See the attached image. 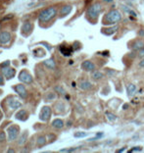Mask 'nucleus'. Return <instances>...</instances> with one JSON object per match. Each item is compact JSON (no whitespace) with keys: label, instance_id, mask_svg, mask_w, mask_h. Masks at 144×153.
Masks as SVG:
<instances>
[{"label":"nucleus","instance_id":"f257e3e1","mask_svg":"<svg viewBox=\"0 0 144 153\" xmlns=\"http://www.w3.org/2000/svg\"><path fill=\"white\" fill-rule=\"evenodd\" d=\"M122 19V14L118 10H111L105 15L103 18V24L104 25H114L120 22Z\"/></svg>","mask_w":144,"mask_h":153},{"label":"nucleus","instance_id":"f03ea898","mask_svg":"<svg viewBox=\"0 0 144 153\" xmlns=\"http://www.w3.org/2000/svg\"><path fill=\"white\" fill-rule=\"evenodd\" d=\"M57 15V10L55 7H49L47 9H44L39 13L38 15V19H39L40 22H44L46 23L48 21L52 20L55 16Z\"/></svg>","mask_w":144,"mask_h":153},{"label":"nucleus","instance_id":"7ed1b4c3","mask_svg":"<svg viewBox=\"0 0 144 153\" xmlns=\"http://www.w3.org/2000/svg\"><path fill=\"white\" fill-rule=\"evenodd\" d=\"M102 11V5L100 3H94L93 5H91L89 8L87 9V17L90 20H96L99 16V14Z\"/></svg>","mask_w":144,"mask_h":153},{"label":"nucleus","instance_id":"20e7f679","mask_svg":"<svg viewBox=\"0 0 144 153\" xmlns=\"http://www.w3.org/2000/svg\"><path fill=\"white\" fill-rule=\"evenodd\" d=\"M7 133H8V137L9 140H15L17 137H18V135L20 133V129H19L18 126H11L8 128L7 130Z\"/></svg>","mask_w":144,"mask_h":153},{"label":"nucleus","instance_id":"39448f33","mask_svg":"<svg viewBox=\"0 0 144 153\" xmlns=\"http://www.w3.org/2000/svg\"><path fill=\"white\" fill-rule=\"evenodd\" d=\"M50 116H51V108L48 106L43 107L41 112L39 114V119L43 122H47L50 119Z\"/></svg>","mask_w":144,"mask_h":153},{"label":"nucleus","instance_id":"423d86ee","mask_svg":"<svg viewBox=\"0 0 144 153\" xmlns=\"http://www.w3.org/2000/svg\"><path fill=\"white\" fill-rule=\"evenodd\" d=\"M19 80L25 83H32V76H30V74L28 73L27 71L23 70L20 74H19Z\"/></svg>","mask_w":144,"mask_h":153},{"label":"nucleus","instance_id":"0eeeda50","mask_svg":"<svg viewBox=\"0 0 144 153\" xmlns=\"http://www.w3.org/2000/svg\"><path fill=\"white\" fill-rule=\"evenodd\" d=\"M59 50L63 56L68 57V56H71L72 53H73L74 47L73 46H67V45H60Z\"/></svg>","mask_w":144,"mask_h":153},{"label":"nucleus","instance_id":"6e6552de","mask_svg":"<svg viewBox=\"0 0 144 153\" xmlns=\"http://www.w3.org/2000/svg\"><path fill=\"white\" fill-rule=\"evenodd\" d=\"M2 74H3L6 79L10 80V79H12L14 76H15L16 71H15V69L9 68V67H4V68L2 69Z\"/></svg>","mask_w":144,"mask_h":153},{"label":"nucleus","instance_id":"1a4fd4ad","mask_svg":"<svg viewBox=\"0 0 144 153\" xmlns=\"http://www.w3.org/2000/svg\"><path fill=\"white\" fill-rule=\"evenodd\" d=\"M11 35L8 32H3L0 33V43L2 44H8L11 40Z\"/></svg>","mask_w":144,"mask_h":153},{"label":"nucleus","instance_id":"9d476101","mask_svg":"<svg viewBox=\"0 0 144 153\" xmlns=\"http://www.w3.org/2000/svg\"><path fill=\"white\" fill-rule=\"evenodd\" d=\"M15 90H16V92L22 97V98H26V97L28 96V91H27V89H26V87H24V85H17L15 87Z\"/></svg>","mask_w":144,"mask_h":153},{"label":"nucleus","instance_id":"9b49d317","mask_svg":"<svg viewBox=\"0 0 144 153\" xmlns=\"http://www.w3.org/2000/svg\"><path fill=\"white\" fill-rule=\"evenodd\" d=\"M81 68H82L85 71L93 72V71L95 70V65L91 61H88L87 60V61L82 62V64H81Z\"/></svg>","mask_w":144,"mask_h":153},{"label":"nucleus","instance_id":"f8f14e48","mask_svg":"<svg viewBox=\"0 0 144 153\" xmlns=\"http://www.w3.org/2000/svg\"><path fill=\"white\" fill-rule=\"evenodd\" d=\"M126 92H128V96H133L134 93L136 92V85L133 83H129L126 87Z\"/></svg>","mask_w":144,"mask_h":153},{"label":"nucleus","instance_id":"ddd939ff","mask_svg":"<svg viewBox=\"0 0 144 153\" xmlns=\"http://www.w3.org/2000/svg\"><path fill=\"white\" fill-rule=\"evenodd\" d=\"M8 104L12 109H18L22 107V103L20 101H18L17 99H10L8 101Z\"/></svg>","mask_w":144,"mask_h":153},{"label":"nucleus","instance_id":"4468645a","mask_svg":"<svg viewBox=\"0 0 144 153\" xmlns=\"http://www.w3.org/2000/svg\"><path fill=\"white\" fill-rule=\"evenodd\" d=\"M72 11V6L71 5H66V6H63L61 8V10H60V16L61 17H65L67 15H69L70 12Z\"/></svg>","mask_w":144,"mask_h":153},{"label":"nucleus","instance_id":"2eb2a0df","mask_svg":"<svg viewBox=\"0 0 144 153\" xmlns=\"http://www.w3.org/2000/svg\"><path fill=\"white\" fill-rule=\"evenodd\" d=\"M16 118L18 120H22V121H26L28 119V113L26 110H21L18 113L16 114Z\"/></svg>","mask_w":144,"mask_h":153},{"label":"nucleus","instance_id":"dca6fc26","mask_svg":"<svg viewBox=\"0 0 144 153\" xmlns=\"http://www.w3.org/2000/svg\"><path fill=\"white\" fill-rule=\"evenodd\" d=\"M32 30V25L30 22H26L22 27V32L24 33H30Z\"/></svg>","mask_w":144,"mask_h":153},{"label":"nucleus","instance_id":"f3484780","mask_svg":"<svg viewBox=\"0 0 144 153\" xmlns=\"http://www.w3.org/2000/svg\"><path fill=\"white\" fill-rule=\"evenodd\" d=\"M52 127L55 129H62L64 127V122L60 120V119H56V120L52 122Z\"/></svg>","mask_w":144,"mask_h":153},{"label":"nucleus","instance_id":"a211bd4d","mask_svg":"<svg viewBox=\"0 0 144 153\" xmlns=\"http://www.w3.org/2000/svg\"><path fill=\"white\" fill-rule=\"evenodd\" d=\"M91 87H92V85H91L89 82H87V81H83V82H81L80 83V88H81V89H83V90H88V89H90Z\"/></svg>","mask_w":144,"mask_h":153},{"label":"nucleus","instance_id":"6ab92c4d","mask_svg":"<svg viewBox=\"0 0 144 153\" xmlns=\"http://www.w3.org/2000/svg\"><path fill=\"white\" fill-rule=\"evenodd\" d=\"M143 47H144V42L142 41V40H136L133 46V50H140V49H142Z\"/></svg>","mask_w":144,"mask_h":153},{"label":"nucleus","instance_id":"aec40b11","mask_svg":"<svg viewBox=\"0 0 144 153\" xmlns=\"http://www.w3.org/2000/svg\"><path fill=\"white\" fill-rule=\"evenodd\" d=\"M43 64H44V65L49 69H54L55 68V62H54L53 59H48V60H45L44 62H43Z\"/></svg>","mask_w":144,"mask_h":153},{"label":"nucleus","instance_id":"412c9836","mask_svg":"<svg viewBox=\"0 0 144 153\" xmlns=\"http://www.w3.org/2000/svg\"><path fill=\"white\" fill-rule=\"evenodd\" d=\"M92 78L94 80H101L102 78H104V75L99 71H93L92 72Z\"/></svg>","mask_w":144,"mask_h":153},{"label":"nucleus","instance_id":"4be33fe9","mask_svg":"<svg viewBox=\"0 0 144 153\" xmlns=\"http://www.w3.org/2000/svg\"><path fill=\"white\" fill-rule=\"evenodd\" d=\"M37 143L38 146H43L46 143V138H45V137H43V135H40V137H37Z\"/></svg>","mask_w":144,"mask_h":153},{"label":"nucleus","instance_id":"5701e85b","mask_svg":"<svg viewBox=\"0 0 144 153\" xmlns=\"http://www.w3.org/2000/svg\"><path fill=\"white\" fill-rule=\"evenodd\" d=\"M27 137H28V135H27V133H24V135L21 137L20 140H19V144H20V145L25 144L26 141H27Z\"/></svg>","mask_w":144,"mask_h":153},{"label":"nucleus","instance_id":"b1692460","mask_svg":"<svg viewBox=\"0 0 144 153\" xmlns=\"http://www.w3.org/2000/svg\"><path fill=\"white\" fill-rule=\"evenodd\" d=\"M117 30H118V27L110 28H107V30H109V32H104V33H105V35H112V33H114Z\"/></svg>","mask_w":144,"mask_h":153},{"label":"nucleus","instance_id":"393cba45","mask_svg":"<svg viewBox=\"0 0 144 153\" xmlns=\"http://www.w3.org/2000/svg\"><path fill=\"white\" fill-rule=\"evenodd\" d=\"M87 135V133H83V131H78L75 133V137H85Z\"/></svg>","mask_w":144,"mask_h":153},{"label":"nucleus","instance_id":"a878e982","mask_svg":"<svg viewBox=\"0 0 144 153\" xmlns=\"http://www.w3.org/2000/svg\"><path fill=\"white\" fill-rule=\"evenodd\" d=\"M6 139V135L3 131H0V142H3Z\"/></svg>","mask_w":144,"mask_h":153},{"label":"nucleus","instance_id":"bb28decb","mask_svg":"<svg viewBox=\"0 0 144 153\" xmlns=\"http://www.w3.org/2000/svg\"><path fill=\"white\" fill-rule=\"evenodd\" d=\"M107 115L109 116V117H108V119H109L110 121H115L117 119V117L115 116V115H111V114H107Z\"/></svg>","mask_w":144,"mask_h":153},{"label":"nucleus","instance_id":"cd10ccee","mask_svg":"<svg viewBox=\"0 0 144 153\" xmlns=\"http://www.w3.org/2000/svg\"><path fill=\"white\" fill-rule=\"evenodd\" d=\"M55 89L58 90V91H59L60 93H62V94H65V93H66V92H65V90H64L61 87H56V88H55Z\"/></svg>","mask_w":144,"mask_h":153},{"label":"nucleus","instance_id":"c85d7f7f","mask_svg":"<svg viewBox=\"0 0 144 153\" xmlns=\"http://www.w3.org/2000/svg\"><path fill=\"white\" fill-rule=\"evenodd\" d=\"M55 97H56V96H55L54 93H50V94L46 97V99H47V100H52V99H54Z\"/></svg>","mask_w":144,"mask_h":153},{"label":"nucleus","instance_id":"c756f323","mask_svg":"<svg viewBox=\"0 0 144 153\" xmlns=\"http://www.w3.org/2000/svg\"><path fill=\"white\" fill-rule=\"evenodd\" d=\"M9 65H10V61H6V62H4V63H2L1 65H0V67L4 68V67H8Z\"/></svg>","mask_w":144,"mask_h":153},{"label":"nucleus","instance_id":"7c9ffc66","mask_svg":"<svg viewBox=\"0 0 144 153\" xmlns=\"http://www.w3.org/2000/svg\"><path fill=\"white\" fill-rule=\"evenodd\" d=\"M138 56H139V57H144V47H143L142 49H140V50H139Z\"/></svg>","mask_w":144,"mask_h":153},{"label":"nucleus","instance_id":"2f4dec72","mask_svg":"<svg viewBox=\"0 0 144 153\" xmlns=\"http://www.w3.org/2000/svg\"><path fill=\"white\" fill-rule=\"evenodd\" d=\"M14 17V15H12V14H10L9 16H7V17H5V18H3L2 19V21H6V20H9V19H12Z\"/></svg>","mask_w":144,"mask_h":153},{"label":"nucleus","instance_id":"473e14b6","mask_svg":"<svg viewBox=\"0 0 144 153\" xmlns=\"http://www.w3.org/2000/svg\"><path fill=\"white\" fill-rule=\"evenodd\" d=\"M4 85V78L0 75V85Z\"/></svg>","mask_w":144,"mask_h":153},{"label":"nucleus","instance_id":"72a5a7b5","mask_svg":"<svg viewBox=\"0 0 144 153\" xmlns=\"http://www.w3.org/2000/svg\"><path fill=\"white\" fill-rule=\"evenodd\" d=\"M128 13H129V14H130V15H131V16H133V17H136V13H134V12H133V11H129V12H128Z\"/></svg>","mask_w":144,"mask_h":153},{"label":"nucleus","instance_id":"f704fd0d","mask_svg":"<svg viewBox=\"0 0 144 153\" xmlns=\"http://www.w3.org/2000/svg\"><path fill=\"white\" fill-rule=\"evenodd\" d=\"M139 66H140V67H144V58L140 61V63H139Z\"/></svg>","mask_w":144,"mask_h":153},{"label":"nucleus","instance_id":"c9c22d12","mask_svg":"<svg viewBox=\"0 0 144 153\" xmlns=\"http://www.w3.org/2000/svg\"><path fill=\"white\" fill-rule=\"evenodd\" d=\"M128 104H124V110L128 108Z\"/></svg>","mask_w":144,"mask_h":153},{"label":"nucleus","instance_id":"e433bc0d","mask_svg":"<svg viewBox=\"0 0 144 153\" xmlns=\"http://www.w3.org/2000/svg\"><path fill=\"white\" fill-rule=\"evenodd\" d=\"M71 122H68V123H67V126H68V127H70V126H71Z\"/></svg>","mask_w":144,"mask_h":153},{"label":"nucleus","instance_id":"4c0bfd02","mask_svg":"<svg viewBox=\"0 0 144 153\" xmlns=\"http://www.w3.org/2000/svg\"><path fill=\"white\" fill-rule=\"evenodd\" d=\"M8 152H15V151H14V150H12V149H9Z\"/></svg>","mask_w":144,"mask_h":153},{"label":"nucleus","instance_id":"58836bf2","mask_svg":"<svg viewBox=\"0 0 144 153\" xmlns=\"http://www.w3.org/2000/svg\"><path fill=\"white\" fill-rule=\"evenodd\" d=\"M0 28H1V24H0Z\"/></svg>","mask_w":144,"mask_h":153}]
</instances>
